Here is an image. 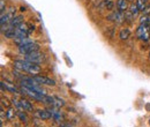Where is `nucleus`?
Here are the masks:
<instances>
[{
    "label": "nucleus",
    "instance_id": "obj_1",
    "mask_svg": "<svg viewBox=\"0 0 150 127\" xmlns=\"http://www.w3.org/2000/svg\"><path fill=\"white\" fill-rule=\"evenodd\" d=\"M13 65H14V67L17 70H20V72H27V73L31 74L32 76L39 74L40 70H42V68H40V66L38 63H30V61H27L24 59L23 60H15L13 63Z\"/></svg>",
    "mask_w": 150,
    "mask_h": 127
},
{
    "label": "nucleus",
    "instance_id": "obj_2",
    "mask_svg": "<svg viewBox=\"0 0 150 127\" xmlns=\"http://www.w3.org/2000/svg\"><path fill=\"white\" fill-rule=\"evenodd\" d=\"M39 47H40L39 44H37L35 42H31V43H28V44L17 46V51H19V53L24 56V54H29V53H32V52L39 51Z\"/></svg>",
    "mask_w": 150,
    "mask_h": 127
},
{
    "label": "nucleus",
    "instance_id": "obj_3",
    "mask_svg": "<svg viewBox=\"0 0 150 127\" xmlns=\"http://www.w3.org/2000/svg\"><path fill=\"white\" fill-rule=\"evenodd\" d=\"M24 60L33 63H42L43 61L46 60V57H45L44 53H40L39 51H36V52H32L29 54H24Z\"/></svg>",
    "mask_w": 150,
    "mask_h": 127
},
{
    "label": "nucleus",
    "instance_id": "obj_4",
    "mask_svg": "<svg viewBox=\"0 0 150 127\" xmlns=\"http://www.w3.org/2000/svg\"><path fill=\"white\" fill-rule=\"evenodd\" d=\"M136 36L141 39V40H144V42H148L150 39V31L148 26H142L140 24L137 30H136Z\"/></svg>",
    "mask_w": 150,
    "mask_h": 127
},
{
    "label": "nucleus",
    "instance_id": "obj_5",
    "mask_svg": "<svg viewBox=\"0 0 150 127\" xmlns=\"http://www.w3.org/2000/svg\"><path fill=\"white\" fill-rule=\"evenodd\" d=\"M32 77H33V80H35L38 84H40V86H50V87H54V86H56V81L52 80V79H50V77H47V76L35 75V76H32Z\"/></svg>",
    "mask_w": 150,
    "mask_h": 127
},
{
    "label": "nucleus",
    "instance_id": "obj_6",
    "mask_svg": "<svg viewBox=\"0 0 150 127\" xmlns=\"http://www.w3.org/2000/svg\"><path fill=\"white\" fill-rule=\"evenodd\" d=\"M109 21H113L116 23H122L125 21V13L120 10H113L111 14L107 15Z\"/></svg>",
    "mask_w": 150,
    "mask_h": 127
},
{
    "label": "nucleus",
    "instance_id": "obj_7",
    "mask_svg": "<svg viewBox=\"0 0 150 127\" xmlns=\"http://www.w3.org/2000/svg\"><path fill=\"white\" fill-rule=\"evenodd\" d=\"M3 89H6V90H8L9 93H13V94H22V91H21V89H19L14 83H9V82H1V90L3 91Z\"/></svg>",
    "mask_w": 150,
    "mask_h": 127
},
{
    "label": "nucleus",
    "instance_id": "obj_8",
    "mask_svg": "<svg viewBox=\"0 0 150 127\" xmlns=\"http://www.w3.org/2000/svg\"><path fill=\"white\" fill-rule=\"evenodd\" d=\"M35 116H36L38 119H40V120H49V119H52L50 111H49V110H45V109L36 110V111H35Z\"/></svg>",
    "mask_w": 150,
    "mask_h": 127
},
{
    "label": "nucleus",
    "instance_id": "obj_9",
    "mask_svg": "<svg viewBox=\"0 0 150 127\" xmlns=\"http://www.w3.org/2000/svg\"><path fill=\"white\" fill-rule=\"evenodd\" d=\"M47 110L50 111L52 119H54L56 121H60V120H62L63 116H62L61 111H59V109H57V107H54V106H51V107H50V109H47Z\"/></svg>",
    "mask_w": 150,
    "mask_h": 127
},
{
    "label": "nucleus",
    "instance_id": "obj_10",
    "mask_svg": "<svg viewBox=\"0 0 150 127\" xmlns=\"http://www.w3.org/2000/svg\"><path fill=\"white\" fill-rule=\"evenodd\" d=\"M20 110L21 111H29V112H32L33 111V106L32 104L30 103L29 100L24 99V98H21L20 99Z\"/></svg>",
    "mask_w": 150,
    "mask_h": 127
},
{
    "label": "nucleus",
    "instance_id": "obj_11",
    "mask_svg": "<svg viewBox=\"0 0 150 127\" xmlns=\"http://www.w3.org/2000/svg\"><path fill=\"white\" fill-rule=\"evenodd\" d=\"M117 8L120 12H126L128 9V2L127 0H117Z\"/></svg>",
    "mask_w": 150,
    "mask_h": 127
},
{
    "label": "nucleus",
    "instance_id": "obj_12",
    "mask_svg": "<svg viewBox=\"0 0 150 127\" xmlns=\"http://www.w3.org/2000/svg\"><path fill=\"white\" fill-rule=\"evenodd\" d=\"M65 100L62 99V98H60L58 96H54V103H53V106L54 107H57V109H60V107H62V106H65Z\"/></svg>",
    "mask_w": 150,
    "mask_h": 127
},
{
    "label": "nucleus",
    "instance_id": "obj_13",
    "mask_svg": "<svg viewBox=\"0 0 150 127\" xmlns=\"http://www.w3.org/2000/svg\"><path fill=\"white\" fill-rule=\"evenodd\" d=\"M130 36V31H129V29H127V28H125V29H121L119 32V37L120 39H122V40H126V39H128V37Z\"/></svg>",
    "mask_w": 150,
    "mask_h": 127
},
{
    "label": "nucleus",
    "instance_id": "obj_14",
    "mask_svg": "<svg viewBox=\"0 0 150 127\" xmlns=\"http://www.w3.org/2000/svg\"><path fill=\"white\" fill-rule=\"evenodd\" d=\"M16 116L19 117V119L21 120V121H23V123H28V120H29V118H28V116H27V113L24 112V111H17L16 112Z\"/></svg>",
    "mask_w": 150,
    "mask_h": 127
},
{
    "label": "nucleus",
    "instance_id": "obj_15",
    "mask_svg": "<svg viewBox=\"0 0 150 127\" xmlns=\"http://www.w3.org/2000/svg\"><path fill=\"white\" fill-rule=\"evenodd\" d=\"M139 22H140V24H142V26H149L150 24V16L149 15H142L140 19H139Z\"/></svg>",
    "mask_w": 150,
    "mask_h": 127
},
{
    "label": "nucleus",
    "instance_id": "obj_16",
    "mask_svg": "<svg viewBox=\"0 0 150 127\" xmlns=\"http://www.w3.org/2000/svg\"><path fill=\"white\" fill-rule=\"evenodd\" d=\"M129 10H130V13L134 15V17H136V16L140 14V9H139V7L136 6V3H132V5L129 6Z\"/></svg>",
    "mask_w": 150,
    "mask_h": 127
},
{
    "label": "nucleus",
    "instance_id": "obj_17",
    "mask_svg": "<svg viewBox=\"0 0 150 127\" xmlns=\"http://www.w3.org/2000/svg\"><path fill=\"white\" fill-rule=\"evenodd\" d=\"M133 19H135V17H134V15L130 13V10H129V9H127V10L125 12V21H127V22H132V21H133Z\"/></svg>",
    "mask_w": 150,
    "mask_h": 127
},
{
    "label": "nucleus",
    "instance_id": "obj_18",
    "mask_svg": "<svg viewBox=\"0 0 150 127\" xmlns=\"http://www.w3.org/2000/svg\"><path fill=\"white\" fill-rule=\"evenodd\" d=\"M136 6L139 7V9H140V12H143L147 5H146V2H144L143 0H136Z\"/></svg>",
    "mask_w": 150,
    "mask_h": 127
},
{
    "label": "nucleus",
    "instance_id": "obj_19",
    "mask_svg": "<svg viewBox=\"0 0 150 127\" xmlns=\"http://www.w3.org/2000/svg\"><path fill=\"white\" fill-rule=\"evenodd\" d=\"M14 116H15V110H13V109H8V110H7V112H6V118H7V119H12Z\"/></svg>",
    "mask_w": 150,
    "mask_h": 127
},
{
    "label": "nucleus",
    "instance_id": "obj_20",
    "mask_svg": "<svg viewBox=\"0 0 150 127\" xmlns=\"http://www.w3.org/2000/svg\"><path fill=\"white\" fill-rule=\"evenodd\" d=\"M5 8H6L5 0H1V1H0V13H1V14H3V13H5V10H6Z\"/></svg>",
    "mask_w": 150,
    "mask_h": 127
},
{
    "label": "nucleus",
    "instance_id": "obj_21",
    "mask_svg": "<svg viewBox=\"0 0 150 127\" xmlns=\"http://www.w3.org/2000/svg\"><path fill=\"white\" fill-rule=\"evenodd\" d=\"M105 6H106V9H112V8H113V2L106 0V1H105Z\"/></svg>",
    "mask_w": 150,
    "mask_h": 127
},
{
    "label": "nucleus",
    "instance_id": "obj_22",
    "mask_svg": "<svg viewBox=\"0 0 150 127\" xmlns=\"http://www.w3.org/2000/svg\"><path fill=\"white\" fill-rule=\"evenodd\" d=\"M144 15H149L150 14V6H146V8H144V10L142 12Z\"/></svg>",
    "mask_w": 150,
    "mask_h": 127
},
{
    "label": "nucleus",
    "instance_id": "obj_23",
    "mask_svg": "<svg viewBox=\"0 0 150 127\" xmlns=\"http://www.w3.org/2000/svg\"><path fill=\"white\" fill-rule=\"evenodd\" d=\"M60 127H72L70 125H68V124H63V125H61Z\"/></svg>",
    "mask_w": 150,
    "mask_h": 127
},
{
    "label": "nucleus",
    "instance_id": "obj_24",
    "mask_svg": "<svg viewBox=\"0 0 150 127\" xmlns=\"http://www.w3.org/2000/svg\"><path fill=\"white\" fill-rule=\"evenodd\" d=\"M143 1H144V2H147V1H149V0H143Z\"/></svg>",
    "mask_w": 150,
    "mask_h": 127
},
{
    "label": "nucleus",
    "instance_id": "obj_25",
    "mask_svg": "<svg viewBox=\"0 0 150 127\" xmlns=\"http://www.w3.org/2000/svg\"><path fill=\"white\" fill-rule=\"evenodd\" d=\"M148 28H149V31H150V24H149V26H148Z\"/></svg>",
    "mask_w": 150,
    "mask_h": 127
},
{
    "label": "nucleus",
    "instance_id": "obj_26",
    "mask_svg": "<svg viewBox=\"0 0 150 127\" xmlns=\"http://www.w3.org/2000/svg\"><path fill=\"white\" fill-rule=\"evenodd\" d=\"M127 1H133V0H127Z\"/></svg>",
    "mask_w": 150,
    "mask_h": 127
},
{
    "label": "nucleus",
    "instance_id": "obj_27",
    "mask_svg": "<svg viewBox=\"0 0 150 127\" xmlns=\"http://www.w3.org/2000/svg\"><path fill=\"white\" fill-rule=\"evenodd\" d=\"M149 58H150V51H149Z\"/></svg>",
    "mask_w": 150,
    "mask_h": 127
}]
</instances>
